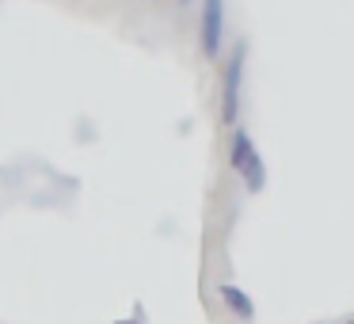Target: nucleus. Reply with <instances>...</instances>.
Wrapping results in <instances>:
<instances>
[{"instance_id":"2","label":"nucleus","mask_w":354,"mask_h":324,"mask_svg":"<svg viewBox=\"0 0 354 324\" xmlns=\"http://www.w3.org/2000/svg\"><path fill=\"white\" fill-rule=\"evenodd\" d=\"M225 42V0H202V19H198V46L206 57L221 54Z\"/></svg>"},{"instance_id":"1","label":"nucleus","mask_w":354,"mask_h":324,"mask_svg":"<svg viewBox=\"0 0 354 324\" xmlns=\"http://www.w3.org/2000/svg\"><path fill=\"white\" fill-rule=\"evenodd\" d=\"M229 164H232V172H240V176H244V187H248L252 195L263 191V179H267V172H263V156L255 153V145H252V138H248V130H232Z\"/></svg>"},{"instance_id":"5","label":"nucleus","mask_w":354,"mask_h":324,"mask_svg":"<svg viewBox=\"0 0 354 324\" xmlns=\"http://www.w3.org/2000/svg\"><path fill=\"white\" fill-rule=\"evenodd\" d=\"M122 324H141V321H122Z\"/></svg>"},{"instance_id":"4","label":"nucleus","mask_w":354,"mask_h":324,"mask_svg":"<svg viewBox=\"0 0 354 324\" xmlns=\"http://www.w3.org/2000/svg\"><path fill=\"white\" fill-rule=\"evenodd\" d=\"M221 301H225V309H229L236 321H255V305H252V298H248L240 286H232V282H221Z\"/></svg>"},{"instance_id":"6","label":"nucleus","mask_w":354,"mask_h":324,"mask_svg":"<svg viewBox=\"0 0 354 324\" xmlns=\"http://www.w3.org/2000/svg\"><path fill=\"white\" fill-rule=\"evenodd\" d=\"M343 324H351V321H343Z\"/></svg>"},{"instance_id":"3","label":"nucleus","mask_w":354,"mask_h":324,"mask_svg":"<svg viewBox=\"0 0 354 324\" xmlns=\"http://www.w3.org/2000/svg\"><path fill=\"white\" fill-rule=\"evenodd\" d=\"M240 80H244V42H236V54L225 65V88H221V123L232 126L240 115Z\"/></svg>"},{"instance_id":"7","label":"nucleus","mask_w":354,"mask_h":324,"mask_svg":"<svg viewBox=\"0 0 354 324\" xmlns=\"http://www.w3.org/2000/svg\"><path fill=\"white\" fill-rule=\"evenodd\" d=\"M183 4H187V0H183Z\"/></svg>"}]
</instances>
